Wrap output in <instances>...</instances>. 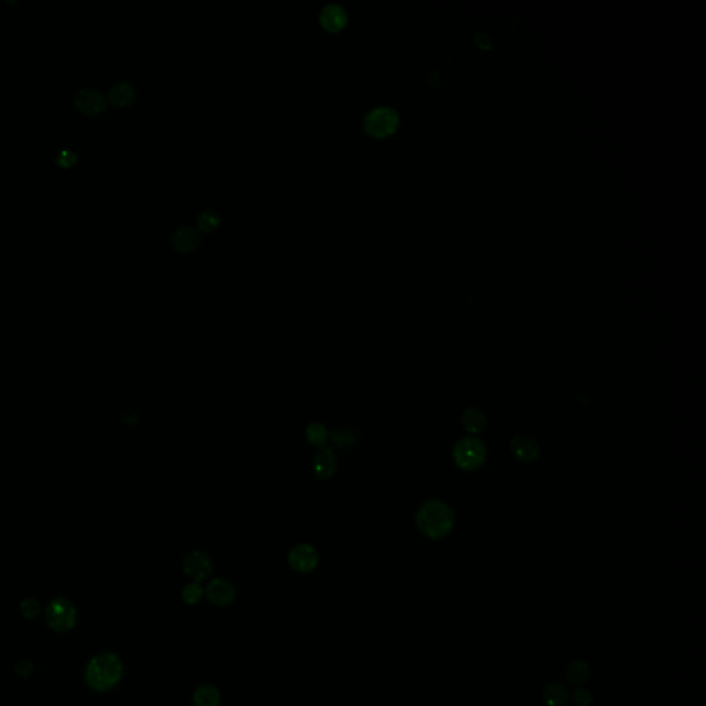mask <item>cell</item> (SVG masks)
<instances>
[{
	"instance_id": "9a60e30c",
	"label": "cell",
	"mask_w": 706,
	"mask_h": 706,
	"mask_svg": "<svg viewBox=\"0 0 706 706\" xmlns=\"http://www.w3.org/2000/svg\"><path fill=\"white\" fill-rule=\"evenodd\" d=\"M195 706H219L221 694L217 687L212 684H202L193 693Z\"/></svg>"
},
{
	"instance_id": "ffe728a7",
	"label": "cell",
	"mask_w": 706,
	"mask_h": 706,
	"mask_svg": "<svg viewBox=\"0 0 706 706\" xmlns=\"http://www.w3.org/2000/svg\"><path fill=\"white\" fill-rule=\"evenodd\" d=\"M462 422L468 431L479 432L485 427L486 419H485V415L480 410L469 408L465 411V414L462 417Z\"/></svg>"
},
{
	"instance_id": "603a6c76",
	"label": "cell",
	"mask_w": 706,
	"mask_h": 706,
	"mask_svg": "<svg viewBox=\"0 0 706 706\" xmlns=\"http://www.w3.org/2000/svg\"><path fill=\"white\" fill-rule=\"evenodd\" d=\"M572 702L577 706H588L592 702V695L585 688H577L571 697Z\"/></svg>"
},
{
	"instance_id": "d4e9b609",
	"label": "cell",
	"mask_w": 706,
	"mask_h": 706,
	"mask_svg": "<svg viewBox=\"0 0 706 706\" xmlns=\"http://www.w3.org/2000/svg\"><path fill=\"white\" fill-rule=\"evenodd\" d=\"M62 159L65 161V162L62 163V166H68V164L74 163V162H75V154H72V152H69V151H64V152L59 155V158H58V161H57V162H59V161H62Z\"/></svg>"
},
{
	"instance_id": "e0dca14e",
	"label": "cell",
	"mask_w": 706,
	"mask_h": 706,
	"mask_svg": "<svg viewBox=\"0 0 706 706\" xmlns=\"http://www.w3.org/2000/svg\"><path fill=\"white\" fill-rule=\"evenodd\" d=\"M108 97L109 101L112 104L123 107V105H127L133 101L134 88L129 82L116 83L109 88Z\"/></svg>"
},
{
	"instance_id": "cb8c5ba5",
	"label": "cell",
	"mask_w": 706,
	"mask_h": 706,
	"mask_svg": "<svg viewBox=\"0 0 706 706\" xmlns=\"http://www.w3.org/2000/svg\"><path fill=\"white\" fill-rule=\"evenodd\" d=\"M21 611L23 614L28 617V618H32V617H36L40 611V606L36 600H27L23 603L21 606Z\"/></svg>"
},
{
	"instance_id": "277c9868",
	"label": "cell",
	"mask_w": 706,
	"mask_h": 706,
	"mask_svg": "<svg viewBox=\"0 0 706 706\" xmlns=\"http://www.w3.org/2000/svg\"><path fill=\"white\" fill-rule=\"evenodd\" d=\"M454 458L463 469H475L485 461L486 449L480 440L466 437L456 446Z\"/></svg>"
},
{
	"instance_id": "44dd1931",
	"label": "cell",
	"mask_w": 706,
	"mask_h": 706,
	"mask_svg": "<svg viewBox=\"0 0 706 706\" xmlns=\"http://www.w3.org/2000/svg\"><path fill=\"white\" fill-rule=\"evenodd\" d=\"M181 596L187 604L195 606L204 598V588L199 582H190L183 589Z\"/></svg>"
},
{
	"instance_id": "4fadbf2b",
	"label": "cell",
	"mask_w": 706,
	"mask_h": 706,
	"mask_svg": "<svg viewBox=\"0 0 706 706\" xmlns=\"http://www.w3.org/2000/svg\"><path fill=\"white\" fill-rule=\"evenodd\" d=\"M511 450L514 456L521 461H533L540 453L538 444L527 436H516L511 443Z\"/></svg>"
},
{
	"instance_id": "5b68a950",
	"label": "cell",
	"mask_w": 706,
	"mask_h": 706,
	"mask_svg": "<svg viewBox=\"0 0 706 706\" xmlns=\"http://www.w3.org/2000/svg\"><path fill=\"white\" fill-rule=\"evenodd\" d=\"M46 620L53 629L66 630L75 624L76 610L69 600L55 598L46 608Z\"/></svg>"
},
{
	"instance_id": "5bb4252c",
	"label": "cell",
	"mask_w": 706,
	"mask_h": 706,
	"mask_svg": "<svg viewBox=\"0 0 706 706\" xmlns=\"http://www.w3.org/2000/svg\"><path fill=\"white\" fill-rule=\"evenodd\" d=\"M320 21L323 27L327 28L328 30H338L347 23V13L342 6L330 3L326 7H323L320 14Z\"/></svg>"
},
{
	"instance_id": "8992f818",
	"label": "cell",
	"mask_w": 706,
	"mask_h": 706,
	"mask_svg": "<svg viewBox=\"0 0 706 706\" xmlns=\"http://www.w3.org/2000/svg\"><path fill=\"white\" fill-rule=\"evenodd\" d=\"M183 571L193 582L206 581L213 572V563L207 553L192 550L183 560Z\"/></svg>"
},
{
	"instance_id": "7c38bea8",
	"label": "cell",
	"mask_w": 706,
	"mask_h": 706,
	"mask_svg": "<svg viewBox=\"0 0 706 706\" xmlns=\"http://www.w3.org/2000/svg\"><path fill=\"white\" fill-rule=\"evenodd\" d=\"M171 243L177 250L190 251L200 243V233L196 228L192 226L178 228L171 236Z\"/></svg>"
},
{
	"instance_id": "52a82bcc",
	"label": "cell",
	"mask_w": 706,
	"mask_h": 706,
	"mask_svg": "<svg viewBox=\"0 0 706 706\" xmlns=\"http://www.w3.org/2000/svg\"><path fill=\"white\" fill-rule=\"evenodd\" d=\"M290 567L301 574L315 570L319 565L318 550L309 543H299L293 546L287 556Z\"/></svg>"
},
{
	"instance_id": "8fae6325",
	"label": "cell",
	"mask_w": 706,
	"mask_h": 706,
	"mask_svg": "<svg viewBox=\"0 0 706 706\" xmlns=\"http://www.w3.org/2000/svg\"><path fill=\"white\" fill-rule=\"evenodd\" d=\"M330 439L337 450L348 451L357 447L359 444V432L351 425H340L330 431Z\"/></svg>"
},
{
	"instance_id": "9c48e42d",
	"label": "cell",
	"mask_w": 706,
	"mask_h": 706,
	"mask_svg": "<svg viewBox=\"0 0 706 706\" xmlns=\"http://www.w3.org/2000/svg\"><path fill=\"white\" fill-rule=\"evenodd\" d=\"M338 468V457L332 447H320L313 456L312 469L318 479L327 480L330 479Z\"/></svg>"
},
{
	"instance_id": "7a4b0ae2",
	"label": "cell",
	"mask_w": 706,
	"mask_h": 706,
	"mask_svg": "<svg viewBox=\"0 0 706 706\" xmlns=\"http://www.w3.org/2000/svg\"><path fill=\"white\" fill-rule=\"evenodd\" d=\"M454 523L451 509L440 502H425L417 512V524L419 530L429 538H441L447 536Z\"/></svg>"
},
{
	"instance_id": "3957f363",
	"label": "cell",
	"mask_w": 706,
	"mask_h": 706,
	"mask_svg": "<svg viewBox=\"0 0 706 706\" xmlns=\"http://www.w3.org/2000/svg\"><path fill=\"white\" fill-rule=\"evenodd\" d=\"M398 123H399L398 112L389 107L371 109L364 117L366 132L374 137L389 136L396 130Z\"/></svg>"
},
{
	"instance_id": "30bf717a",
	"label": "cell",
	"mask_w": 706,
	"mask_h": 706,
	"mask_svg": "<svg viewBox=\"0 0 706 706\" xmlns=\"http://www.w3.org/2000/svg\"><path fill=\"white\" fill-rule=\"evenodd\" d=\"M75 104L84 115L94 116L105 108V98L96 88H82L75 96Z\"/></svg>"
},
{
	"instance_id": "2e32d148",
	"label": "cell",
	"mask_w": 706,
	"mask_h": 706,
	"mask_svg": "<svg viewBox=\"0 0 706 706\" xmlns=\"http://www.w3.org/2000/svg\"><path fill=\"white\" fill-rule=\"evenodd\" d=\"M543 698L546 706H566L569 693L562 683H549L543 688Z\"/></svg>"
},
{
	"instance_id": "ba28073f",
	"label": "cell",
	"mask_w": 706,
	"mask_h": 706,
	"mask_svg": "<svg viewBox=\"0 0 706 706\" xmlns=\"http://www.w3.org/2000/svg\"><path fill=\"white\" fill-rule=\"evenodd\" d=\"M204 596L217 607H226L236 598V589L231 581L214 578L206 585Z\"/></svg>"
},
{
	"instance_id": "ac0fdd59",
	"label": "cell",
	"mask_w": 706,
	"mask_h": 706,
	"mask_svg": "<svg viewBox=\"0 0 706 706\" xmlns=\"http://www.w3.org/2000/svg\"><path fill=\"white\" fill-rule=\"evenodd\" d=\"M591 676V668L584 661H572L567 666L566 679L571 685H581Z\"/></svg>"
},
{
	"instance_id": "7402d4cb",
	"label": "cell",
	"mask_w": 706,
	"mask_h": 706,
	"mask_svg": "<svg viewBox=\"0 0 706 706\" xmlns=\"http://www.w3.org/2000/svg\"><path fill=\"white\" fill-rule=\"evenodd\" d=\"M219 221H221L219 216L213 210H204L203 213H200V216L197 218V224H199L200 229L206 231V232L216 229L219 225Z\"/></svg>"
},
{
	"instance_id": "d6986e66",
	"label": "cell",
	"mask_w": 706,
	"mask_h": 706,
	"mask_svg": "<svg viewBox=\"0 0 706 706\" xmlns=\"http://www.w3.org/2000/svg\"><path fill=\"white\" fill-rule=\"evenodd\" d=\"M305 436L312 446L320 449L326 446L327 440L330 439V431L320 422H312L306 428Z\"/></svg>"
},
{
	"instance_id": "6da1fadb",
	"label": "cell",
	"mask_w": 706,
	"mask_h": 706,
	"mask_svg": "<svg viewBox=\"0 0 706 706\" xmlns=\"http://www.w3.org/2000/svg\"><path fill=\"white\" fill-rule=\"evenodd\" d=\"M122 673L123 665L119 656L112 652H101L88 662L86 679L88 685L94 690L107 691L119 683Z\"/></svg>"
}]
</instances>
